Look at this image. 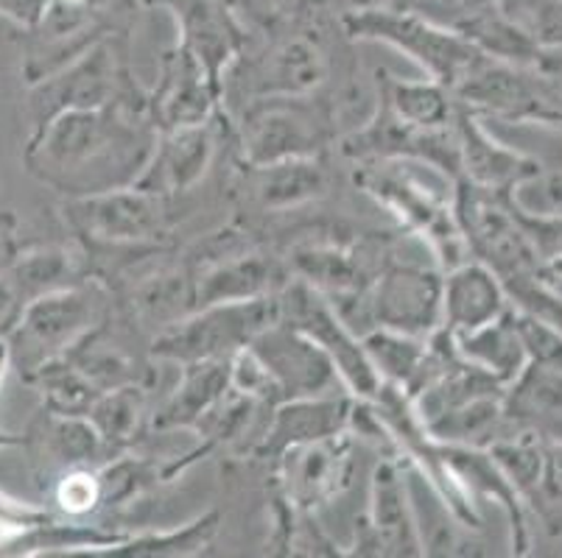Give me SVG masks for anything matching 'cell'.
<instances>
[{"instance_id": "cell-21", "label": "cell", "mask_w": 562, "mask_h": 558, "mask_svg": "<svg viewBox=\"0 0 562 558\" xmlns=\"http://www.w3.org/2000/svg\"><path fill=\"white\" fill-rule=\"evenodd\" d=\"M507 310V291L479 260H464L442 276V327L453 335L479 330Z\"/></svg>"}, {"instance_id": "cell-20", "label": "cell", "mask_w": 562, "mask_h": 558, "mask_svg": "<svg viewBox=\"0 0 562 558\" xmlns=\"http://www.w3.org/2000/svg\"><path fill=\"white\" fill-rule=\"evenodd\" d=\"M356 397L352 394H325V397L289 399L272 408V419L266 424L255 455L272 458L294 444L314 442V439L336 436L341 430H350Z\"/></svg>"}, {"instance_id": "cell-24", "label": "cell", "mask_w": 562, "mask_h": 558, "mask_svg": "<svg viewBox=\"0 0 562 558\" xmlns=\"http://www.w3.org/2000/svg\"><path fill=\"white\" fill-rule=\"evenodd\" d=\"M229 391V361L182 363L180 383L155 413L157 430L196 428Z\"/></svg>"}, {"instance_id": "cell-29", "label": "cell", "mask_w": 562, "mask_h": 558, "mask_svg": "<svg viewBox=\"0 0 562 558\" xmlns=\"http://www.w3.org/2000/svg\"><path fill=\"white\" fill-rule=\"evenodd\" d=\"M457 31L470 45H476L484 56H493V59L520 65V68L538 65L540 59L538 45L531 43L501 9H484V12L470 14Z\"/></svg>"}, {"instance_id": "cell-9", "label": "cell", "mask_w": 562, "mask_h": 558, "mask_svg": "<svg viewBox=\"0 0 562 558\" xmlns=\"http://www.w3.org/2000/svg\"><path fill=\"white\" fill-rule=\"evenodd\" d=\"M442 276L437 265L426 260H403L386 254L381 269L367 288V314L372 330L406 332L428 338L442 327Z\"/></svg>"}, {"instance_id": "cell-32", "label": "cell", "mask_w": 562, "mask_h": 558, "mask_svg": "<svg viewBox=\"0 0 562 558\" xmlns=\"http://www.w3.org/2000/svg\"><path fill=\"white\" fill-rule=\"evenodd\" d=\"M426 341L428 338L383 330V327H375V330L361 335V346H364L383 386L401 388V391H406L408 383L417 375L423 355H426Z\"/></svg>"}, {"instance_id": "cell-25", "label": "cell", "mask_w": 562, "mask_h": 558, "mask_svg": "<svg viewBox=\"0 0 562 558\" xmlns=\"http://www.w3.org/2000/svg\"><path fill=\"white\" fill-rule=\"evenodd\" d=\"M378 104L386 106L395 117L423 129H439L453 121L457 99L446 84L434 79L406 81L390 73H378Z\"/></svg>"}, {"instance_id": "cell-38", "label": "cell", "mask_w": 562, "mask_h": 558, "mask_svg": "<svg viewBox=\"0 0 562 558\" xmlns=\"http://www.w3.org/2000/svg\"><path fill=\"white\" fill-rule=\"evenodd\" d=\"M54 498L68 516H87L101 509V480L99 469L74 467L65 469L56 480Z\"/></svg>"}, {"instance_id": "cell-23", "label": "cell", "mask_w": 562, "mask_h": 558, "mask_svg": "<svg viewBox=\"0 0 562 558\" xmlns=\"http://www.w3.org/2000/svg\"><path fill=\"white\" fill-rule=\"evenodd\" d=\"M244 187L260 209H291L325 196L328 173L316 157H291L263 166H244Z\"/></svg>"}, {"instance_id": "cell-44", "label": "cell", "mask_w": 562, "mask_h": 558, "mask_svg": "<svg viewBox=\"0 0 562 558\" xmlns=\"http://www.w3.org/2000/svg\"><path fill=\"white\" fill-rule=\"evenodd\" d=\"M25 436H12V433H0V447H23Z\"/></svg>"}, {"instance_id": "cell-14", "label": "cell", "mask_w": 562, "mask_h": 558, "mask_svg": "<svg viewBox=\"0 0 562 558\" xmlns=\"http://www.w3.org/2000/svg\"><path fill=\"white\" fill-rule=\"evenodd\" d=\"M359 556H426L420 531L414 520L412 491L403 467L386 458L372 472L370 511L356 522Z\"/></svg>"}, {"instance_id": "cell-26", "label": "cell", "mask_w": 562, "mask_h": 558, "mask_svg": "<svg viewBox=\"0 0 562 558\" xmlns=\"http://www.w3.org/2000/svg\"><path fill=\"white\" fill-rule=\"evenodd\" d=\"M453 338H457V350L464 361L476 363L479 368L490 372L504 386H509L529 363L518 330H515L513 310H507L490 324L479 327V330L462 332V335Z\"/></svg>"}, {"instance_id": "cell-16", "label": "cell", "mask_w": 562, "mask_h": 558, "mask_svg": "<svg viewBox=\"0 0 562 558\" xmlns=\"http://www.w3.org/2000/svg\"><path fill=\"white\" fill-rule=\"evenodd\" d=\"M224 115L222 84L182 45L162 56L160 76L149 92V117L157 132L202 126Z\"/></svg>"}, {"instance_id": "cell-7", "label": "cell", "mask_w": 562, "mask_h": 558, "mask_svg": "<svg viewBox=\"0 0 562 558\" xmlns=\"http://www.w3.org/2000/svg\"><path fill=\"white\" fill-rule=\"evenodd\" d=\"M345 29L352 39H378L403 50L428 73V79L446 84L453 92L468 68L482 50L470 45L459 31L439 29L412 12H390V9H361L345 18Z\"/></svg>"}, {"instance_id": "cell-35", "label": "cell", "mask_w": 562, "mask_h": 558, "mask_svg": "<svg viewBox=\"0 0 562 558\" xmlns=\"http://www.w3.org/2000/svg\"><path fill=\"white\" fill-rule=\"evenodd\" d=\"M498 9L540 50L562 48V0H501Z\"/></svg>"}, {"instance_id": "cell-17", "label": "cell", "mask_w": 562, "mask_h": 558, "mask_svg": "<svg viewBox=\"0 0 562 558\" xmlns=\"http://www.w3.org/2000/svg\"><path fill=\"white\" fill-rule=\"evenodd\" d=\"M173 9L180 20V45L202 65L216 84H222L241 50L247 48V31L229 12L227 0H157Z\"/></svg>"}, {"instance_id": "cell-19", "label": "cell", "mask_w": 562, "mask_h": 558, "mask_svg": "<svg viewBox=\"0 0 562 558\" xmlns=\"http://www.w3.org/2000/svg\"><path fill=\"white\" fill-rule=\"evenodd\" d=\"M213 153H216L213 121L202 123V126L157 132L151 157L146 168H143L140 179L135 182V187L162 198L193 191L199 179L211 168Z\"/></svg>"}, {"instance_id": "cell-36", "label": "cell", "mask_w": 562, "mask_h": 558, "mask_svg": "<svg viewBox=\"0 0 562 558\" xmlns=\"http://www.w3.org/2000/svg\"><path fill=\"white\" fill-rule=\"evenodd\" d=\"M513 321L529 363L562 368V330L554 321L540 319L526 310H513Z\"/></svg>"}, {"instance_id": "cell-37", "label": "cell", "mask_w": 562, "mask_h": 558, "mask_svg": "<svg viewBox=\"0 0 562 558\" xmlns=\"http://www.w3.org/2000/svg\"><path fill=\"white\" fill-rule=\"evenodd\" d=\"M529 500L551 531L562 528V444H543V469Z\"/></svg>"}, {"instance_id": "cell-39", "label": "cell", "mask_w": 562, "mask_h": 558, "mask_svg": "<svg viewBox=\"0 0 562 558\" xmlns=\"http://www.w3.org/2000/svg\"><path fill=\"white\" fill-rule=\"evenodd\" d=\"M513 202L526 213L562 215V173H554V176L538 173L535 179L515 187Z\"/></svg>"}, {"instance_id": "cell-33", "label": "cell", "mask_w": 562, "mask_h": 558, "mask_svg": "<svg viewBox=\"0 0 562 558\" xmlns=\"http://www.w3.org/2000/svg\"><path fill=\"white\" fill-rule=\"evenodd\" d=\"M218 511H207V514L196 516L188 522L182 531H160V534H143V536H126L124 542H117L115 547L101 550V556L115 558H143V556H193V553L204 550L211 545L213 536L218 531Z\"/></svg>"}, {"instance_id": "cell-43", "label": "cell", "mask_w": 562, "mask_h": 558, "mask_svg": "<svg viewBox=\"0 0 562 558\" xmlns=\"http://www.w3.org/2000/svg\"><path fill=\"white\" fill-rule=\"evenodd\" d=\"M9 368H12V344H9V335H0V383Z\"/></svg>"}, {"instance_id": "cell-4", "label": "cell", "mask_w": 562, "mask_h": 558, "mask_svg": "<svg viewBox=\"0 0 562 558\" xmlns=\"http://www.w3.org/2000/svg\"><path fill=\"white\" fill-rule=\"evenodd\" d=\"M336 140V110L322 92L272 95L241 106L238 146L244 166L319 157Z\"/></svg>"}, {"instance_id": "cell-42", "label": "cell", "mask_w": 562, "mask_h": 558, "mask_svg": "<svg viewBox=\"0 0 562 558\" xmlns=\"http://www.w3.org/2000/svg\"><path fill=\"white\" fill-rule=\"evenodd\" d=\"M14 258H18V249H14V218L9 213H0V271L9 269Z\"/></svg>"}, {"instance_id": "cell-34", "label": "cell", "mask_w": 562, "mask_h": 558, "mask_svg": "<svg viewBox=\"0 0 562 558\" xmlns=\"http://www.w3.org/2000/svg\"><path fill=\"white\" fill-rule=\"evenodd\" d=\"M135 310L143 321L155 324L157 330L186 319L196 310V285L191 271H168L155 276L135 294Z\"/></svg>"}, {"instance_id": "cell-1", "label": "cell", "mask_w": 562, "mask_h": 558, "mask_svg": "<svg viewBox=\"0 0 562 558\" xmlns=\"http://www.w3.org/2000/svg\"><path fill=\"white\" fill-rule=\"evenodd\" d=\"M157 143L149 106L110 104L56 115L32 132L25 166L68 198L132 187Z\"/></svg>"}, {"instance_id": "cell-6", "label": "cell", "mask_w": 562, "mask_h": 558, "mask_svg": "<svg viewBox=\"0 0 562 558\" xmlns=\"http://www.w3.org/2000/svg\"><path fill=\"white\" fill-rule=\"evenodd\" d=\"M278 319V294L199 307L186 319L157 330L151 355L177 366L196 361H229L235 352L247 350L252 338Z\"/></svg>"}, {"instance_id": "cell-31", "label": "cell", "mask_w": 562, "mask_h": 558, "mask_svg": "<svg viewBox=\"0 0 562 558\" xmlns=\"http://www.w3.org/2000/svg\"><path fill=\"white\" fill-rule=\"evenodd\" d=\"M29 386L43 394V406L56 417H87L95 399L101 397V388L87 380L79 368L68 357H54L29 377Z\"/></svg>"}, {"instance_id": "cell-15", "label": "cell", "mask_w": 562, "mask_h": 558, "mask_svg": "<svg viewBox=\"0 0 562 558\" xmlns=\"http://www.w3.org/2000/svg\"><path fill=\"white\" fill-rule=\"evenodd\" d=\"M211 260L199 263L193 271L196 285V310L218 301H247L260 296L280 294L289 276L283 265L263 252H252L235 243V232H222L216 238Z\"/></svg>"}, {"instance_id": "cell-28", "label": "cell", "mask_w": 562, "mask_h": 558, "mask_svg": "<svg viewBox=\"0 0 562 558\" xmlns=\"http://www.w3.org/2000/svg\"><path fill=\"white\" fill-rule=\"evenodd\" d=\"M3 271L18 288L23 305H29L37 296L74 288L76 276H79V260L68 249L48 246V249H34V252H18V258Z\"/></svg>"}, {"instance_id": "cell-12", "label": "cell", "mask_w": 562, "mask_h": 558, "mask_svg": "<svg viewBox=\"0 0 562 558\" xmlns=\"http://www.w3.org/2000/svg\"><path fill=\"white\" fill-rule=\"evenodd\" d=\"M166 202L132 184L99 196L68 198L65 215L81 238L106 246H135L160 238L168 221Z\"/></svg>"}, {"instance_id": "cell-5", "label": "cell", "mask_w": 562, "mask_h": 558, "mask_svg": "<svg viewBox=\"0 0 562 558\" xmlns=\"http://www.w3.org/2000/svg\"><path fill=\"white\" fill-rule=\"evenodd\" d=\"M356 184H361L381 207L392 209L408 232L423 238L442 271L470 260L468 240L453 213V193L442 196L431 191L420 176L408 171L406 160L364 162L356 173Z\"/></svg>"}, {"instance_id": "cell-27", "label": "cell", "mask_w": 562, "mask_h": 558, "mask_svg": "<svg viewBox=\"0 0 562 558\" xmlns=\"http://www.w3.org/2000/svg\"><path fill=\"white\" fill-rule=\"evenodd\" d=\"M143 411H146V388L140 383L130 386H117L101 394L93 402L87 419L99 433L104 449L112 455L124 453L135 442L137 430H140Z\"/></svg>"}, {"instance_id": "cell-41", "label": "cell", "mask_w": 562, "mask_h": 558, "mask_svg": "<svg viewBox=\"0 0 562 558\" xmlns=\"http://www.w3.org/2000/svg\"><path fill=\"white\" fill-rule=\"evenodd\" d=\"M23 299H20L18 288H14V283L7 276V271H0V335L12 332L20 314H23Z\"/></svg>"}, {"instance_id": "cell-10", "label": "cell", "mask_w": 562, "mask_h": 558, "mask_svg": "<svg viewBox=\"0 0 562 558\" xmlns=\"http://www.w3.org/2000/svg\"><path fill=\"white\" fill-rule=\"evenodd\" d=\"M90 330H95V305L79 285L37 296L9 332L12 366L29 383L43 363L63 357Z\"/></svg>"}, {"instance_id": "cell-2", "label": "cell", "mask_w": 562, "mask_h": 558, "mask_svg": "<svg viewBox=\"0 0 562 558\" xmlns=\"http://www.w3.org/2000/svg\"><path fill=\"white\" fill-rule=\"evenodd\" d=\"M330 76L328 39L308 20L249 54L247 48L224 73V104H249L272 95L322 92Z\"/></svg>"}, {"instance_id": "cell-3", "label": "cell", "mask_w": 562, "mask_h": 558, "mask_svg": "<svg viewBox=\"0 0 562 558\" xmlns=\"http://www.w3.org/2000/svg\"><path fill=\"white\" fill-rule=\"evenodd\" d=\"M110 104L149 106V92H143L132 79L124 43H117L115 34L95 43L48 79L29 87L32 132L43 129L63 112L99 110Z\"/></svg>"}, {"instance_id": "cell-22", "label": "cell", "mask_w": 562, "mask_h": 558, "mask_svg": "<svg viewBox=\"0 0 562 558\" xmlns=\"http://www.w3.org/2000/svg\"><path fill=\"white\" fill-rule=\"evenodd\" d=\"M507 428L562 444V368L526 363L504 394Z\"/></svg>"}, {"instance_id": "cell-40", "label": "cell", "mask_w": 562, "mask_h": 558, "mask_svg": "<svg viewBox=\"0 0 562 558\" xmlns=\"http://www.w3.org/2000/svg\"><path fill=\"white\" fill-rule=\"evenodd\" d=\"M50 0H0V18L12 20L25 31H34L43 20Z\"/></svg>"}, {"instance_id": "cell-45", "label": "cell", "mask_w": 562, "mask_h": 558, "mask_svg": "<svg viewBox=\"0 0 562 558\" xmlns=\"http://www.w3.org/2000/svg\"><path fill=\"white\" fill-rule=\"evenodd\" d=\"M249 3H260V0H249ZM263 3H266V0H263Z\"/></svg>"}, {"instance_id": "cell-30", "label": "cell", "mask_w": 562, "mask_h": 558, "mask_svg": "<svg viewBox=\"0 0 562 558\" xmlns=\"http://www.w3.org/2000/svg\"><path fill=\"white\" fill-rule=\"evenodd\" d=\"M25 442H37L40 449L63 469L93 467L95 458H110L87 417H56L45 411L43 436H25Z\"/></svg>"}, {"instance_id": "cell-8", "label": "cell", "mask_w": 562, "mask_h": 558, "mask_svg": "<svg viewBox=\"0 0 562 558\" xmlns=\"http://www.w3.org/2000/svg\"><path fill=\"white\" fill-rule=\"evenodd\" d=\"M278 307L280 321L305 332L334 361L347 394L359 399L378 397L383 386L381 377L372 368L370 357H367L364 346H361V338L341 321V316L336 314V307L330 305L328 296L319 294L314 285L300 280V276H294V280L289 276V283L278 294Z\"/></svg>"}, {"instance_id": "cell-18", "label": "cell", "mask_w": 562, "mask_h": 558, "mask_svg": "<svg viewBox=\"0 0 562 558\" xmlns=\"http://www.w3.org/2000/svg\"><path fill=\"white\" fill-rule=\"evenodd\" d=\"M453 132H457L459 143V179L464 182L495 193H513L515 187L543 173L540 162L495 143L476 112L459 101L457 112H453Z\"/></svg>"}, {"instance_id": "cell-11", "label": "cell", "mask_w": 562, "mask_h": 558, "mask_svg": "<svg viewBox=\"0 0 562 558\" xmlns=\"http://www.w3.org/2000/svg\"><path fill=\"white\" fill-rule=\"evenodd\" d=\"M352 469V430L294 444L274 455L280 498L300 511H314L339 498L350 486Z\"/></svg>"}, {"instance_id": "cell-13", "label": "cell", "mask_w": 562, "mask_h": 558, "mask_svg": "<svg viewBox=\"0 0 562 558\" xmlns=\"http://www.w3.org/2000/svg\"><path fill=\"white\" fill-rule=\"evenodd\" d=\"M249 350L258 355V361L272 377L280 402L325 397V394H336V388H345L325 350L285 321L278 319L263 332H258Z\"/></svg>"}]
</instances>
